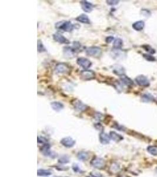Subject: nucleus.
Wrapping results in <instances>:
<instances>
[{
  "instance_id": "dca6fc26",
  "label": "nucleus",
  "mask_w": 157,
  "mask_h": 177,
  "mask_svg": "<svg viewBox=\"0 0 157 177\" xmlns=\"http://www.w3.org/2000/svg\"><path fill=\"white\" fill-rule=\"evenodd\" d=\"M76 20L77 21H79L81 23L86 24H89L91 23L90 20L89 19L88 17L86 14H81L77 18H76Z\"/></svg>"
},
{
  "instance_id": "0eeeda50",
  "label": "nucleus",
  "mask_w": 157,
  "mask_h": 177,
  "mask_svg": "<svg viewBox=\"0 0 157 177\" xmlns=\"http://www.w3.org/2000/svg\"><path fill=\"white\" fill-rule=\"evenodd\" d=\"M41 151L43 155L47 157H50L51 158H55L56 154L50 150V145L48 144H44L41 148Z\"/></svg>"
},
{
  "instance_id": "bb28decb",
  "label": "nucleus",
  "mask_w": 157,
  "mask_h": 177,
  "mask_svg": "<svg viewBox=\"0 0 157 177\" xmlns=\"http://www.w3.org/2000/svg\"><path fill=\"white\" fill-rule=\"evenodd\" d=\"M37 47H38V51L40 52V53H41V52H46V49L45 48V47L44 46L43 43L41 42V41L40 40H39L38 41V43H37Z\"/></svg>"
},
{
  "instance_id": "20e7f679",
  "label": "nucleus",
  "mask_w": 157,
  "mask_h": 177,
  "mask_svg": "<svg viewBox=\"0 0 157 177\" xmlns=\"http://www.w3.org/2000/svg\"><path fill=\"white\" fill-rule=\"evenodd\" d=\"M76 63L78 65L84 69L85 70L89 69L91 66V65H92V63H91L89 60L83 57L78 58L76 60Z\"/></svg>"
},
{
  "instance_id": "2eb2a0df",
  "label": "nucleus",
  "mask_w": 157,
  "mask_h": 177,
  "mask_svg": "<svg viewBox=\"0 0 157 177\" xmlns=\"http://www.w3.org/2000/svg\"><path fill=\"white\" fill-rule=\"evenodd\" d=\"M112 71L115 74L118 76H123L124 75L125 73V69L123 67L119 66V65H115L113 66V69H112Z\"/></svg>"
},
{
  "instance_id": "7ed1b4c3",
  "label": "nucleus",
  "mask_w": 157,
  "mask_h": 177,
  "mask_svg": "<svg viewBox=\"0 0 157 177\" xmlns=\"http://www.w3.org/2000/svg\"><path fill=\"white\" fill-rule=\"evenodd\" d=\"M91 164L94 168L97 169H102L106 166V161L101 158H95L91 162Z\"/></svg>"
},
{
  "instance_id": "f03ea898",
  "label": "nucleus",
  "mask_w": 157,
  "mask_h": 177,
  "mask_svg": "<svg viewBox=\"0 0 157 177\" xmlns=\"http://www.w3.org/2000/svg\"><path fill=\"white\" fill-rule=\"evenodd\" d=\"M85 53L87 55L94 57H99L102 54L101 49L96 46L89 47L87 48L85 50Z\"/></svg>"
},
{
  "instance_id": "412c9836",
  "label": "nucleus",
  "mask_w": 157,
  "mask_h": 177,
  "mask_svg": "<svg viewBox=\"0 0 157 177\" xmlns=\"http://www.w3.org/2000/svg\"><path fill=\"white\" fill-rule=\"evenodd\" d=\"M52 174V172L49 170L40 169L37 171V175L40 176H47Z\"/></svg>"
},
{
  "instance_id": "1a4fd4ad",
  "label": "nucleus",
  "mask_w": 157,
  "mask_h": 177,
  "mask_svg": "<svg viewBox=\"0 0 157 177\" xmlns=\"http://www.w3.org/2000/svg\"><path fill=\"white\" fill-rule=\"evenodd\" d=\"M69 70L70 69L68 66L67 65H65V63H58L55 66V71L58 73H66L69 71Z\"/></svg>"
},
{
  "instance_id": "f8f14e48",
  "label": "nucleus",
  "mask_w": 157,
  "mask_h": 177,
  "mask_svg": "<svg viewBox=\"0 0 157 177\" xmlns=\"http://www.w3.org/2000/svg\"><path fill=\"white\" fill-rule=\"evenodd\" d=\"M81 5L82 9L86 12H90L93 10V5L87 1H81Z\"/></svg>"
},
{
  "instance_id": "f257e3e1",
  "label": "nucleus",
  "mask_w": 157,
  "mask_h": 177,
  "mask_svg": "<svg viewBox=\"0 0 157 177\" xmlns=\"http://www.w3.org/2000/svg\"><path fill=\"white\" fill-rule=\"evenodd\" d=\"M75 25L72 24L71 21H62L55 24V28L63 31H71L75 28Z\"/></svg>"
},
{
  "instance_id": "6e6552de",
  "label": "nucleus",
  "mask_w": 157,
  "mask_h": 177,
  "mask_svg": "<svg viewBox=\"0 0 157 177\" xmlns=\"http://www.w3.org/2000/svg\"><path fill=\"white\" fill-rule=\"evenodd\" d=\"M61 144L66 148H71L75 144V141L71 137L64 138L60 141Z\"/></svg>"
},
{
  "instance_id": "2f4dec72",
  "label": "nucleus",
  "mask_w": 157,
  "mask_h": 177,
  "mask_svg": "<svg viewBox=\"0 0 157 177\" xmlns=\"http://www.w3.org/2000/svg\"><path fill=\"white\" fill-rule=\"evenodd\" d=\"M107 3L110 5H116L119 3V1H116V0H109V1H107Z\"/></svg>"
},
{
  "instance_id": "7c9ffc66",
  "label": "nucleus",
  "mask_w": 157,
  "mask_h": 177,
  "mask_svg": "<svg viewBox=\"0 0 157 177\" xmlns=\"http://www.w3.org/2000/svg\"><path fill=\"white\" fill-rule=\"evenodd\" d=\"M143 57H144L148 61H155V58L152 56V55H150V54H143Z\"/></svg>"
},
{
  "instance_id": "4be33fe9",
  "label": "nucleus",
  "mask_w": 157,
  "mask_h": 177,
  "mask_svg": "<svg viewBox=\"0 0 157 177\" xmlns=\"http://www.w3.org/2000/svg\"><path fill=\"white\" fill-rule=\"evenodd\" d=\"M121 80L122 82L124 84H125L127 86H132L134 84L133 81L131 79L129 78L126 76H125V75L121 76Z\"/></svg>"
},
{
  "instance_id": "393cba45",
  "label": "nucleus",
  "mask_w": 157,
  "mask_h": 177,
  "mask_svg": "<svg viewBox=\"0 0 157 177\" xmlns=\"http://www.w3.org/2000/svg\"><path fill=\"white\" fill-rule=\"evenodd\" d=\"M148 152L152 155H157V146H150L147 148Z\"/></svg>"
},
{
  "instance_id": "f3484780",
  "label": "nucleus",
  "mask_w": 157,
  "mask_h": 177,
  "mask_svg": "<svg viewBox=\"0 0 157 177\" xmlns=\"http://www.w3.org/2000/svg\"><path fill=\"white\" fill-rule=\"evenodd\" d=\"M110 136L111 138V140H113L115 142H119L123 140V137L121 135L113 131L110 132Z\"/></svg>"
},
{
  "instance_id": "4468645a",
  "label": "nucleus",
  "mask_w": 157,
  "mask_h": 177,
  "mask_svg": "<svg viewBox=\"0 0 157 177\" xmlns=\"http://www.w3.org/2000/svg\"><path fill=\"white\" fill-rule=\"evenodd\" d=\"M74 107L76 110H77L78 111H80V112H83L87 108V106L84 104L81 101H80V100H78L76 101V102H75Z\"/></svg>"
},
{
  "instance_id": "b1692460",
  "label": "nucleus",
  "mask_w": 157,
  "mask_h": 177,
  "mask_svg": "<svg viewBox=\"0 0 157 177\" xmlns=\"http://www.w3.org/2000/svg\"><path fill=\"white\" fill-rule=\"evenodd\" d=\"M123 44V42L121 39H116L114 42V47L117 50L120 49Z\"/></svg>"
},
{
  "instance_id": "39448f33",
  "label": "nucleus",
  "mask_w": 157,
  "mask_h": 177,
  "mask_svg": "<svg viewBox=\"0 0 157 177\" xmlns=\"http://www.w3.org/2000/svg\"><path fill=\"white\" fill-rule=\"evenodd\" d=\"M81 78L84 80L94 79L95 77V73L92 70H84L81 72Z\"/></svg>"
},
{
  "instance_id": "9b49d317",
  "label": "nucleus",
  "mask_w": 157,
  "mask_h": 177,
  "mask_svg": "<svg viewBox=\"0 0 157 177\" xmlns=\"http://www.w3.org/2000/svg\"><path fill=\"white\" fill-rule=\"evenodd\" d=\"M54 40L60 44H69L70 42L67 39L60 33H55L53 35Z\"/></svg>"
},
{
  "instance_id": "f704fd0d",
  "label": "nucleus",
  "mask_w": 157,
  "mask_h": 177,
  "mask_svg": "<svg viewBox=\"0 0 157 177\" xmlns=\"http://www.w3.org/2000/svg\"><path fill=\"white\" fill-rule=\"evenodd\" d=\"M87 177H91V176H87Z\"/></svg>"
},
{
  "instance_id": "cd10ccee",
  "label": "nucleus",
  "mask_w": 157,
  "mask_h": 177,
  "mask_svg": "<svg viewBox=\"0 0 157 177\" xmlns=\"http://www.w3.org/2000/svg\"><path fill=\"white\" fill-rule=\"evenodd\" d=\"M142 47H143V48H144L145 50H146V51H147V52H148V53H151V54H152L155 53V50L153 49V48H152L150 46H149V45H145V46H143Z\"/></svg>"
},
{
  "instance_id": "423d86ee",
  "label": "nucleus",
  "mask_w": 157,
  "mask_h": 177,
  "mask_svg": "<svg viewBox=\"0 0 157 177\" xmlns=\"http://www.w3.org/2000/svg\"><path fill=\"white\" fill-rule=\"evenodd\" d=\"M137 83L142 87H148L150 86V81L147 77L143 75H139L135 79Z\"/></svg>"
},
{
  "instance_id": "5701e85b",
  "label": "nucleus",
  "mask_w": 157,
  "mask_h": 177,
  "mask_svg": "<svg viewBox=\"0 0 157 177\" xmlns=\"http://www.w3.org/2000/svg\"><path fill=\"white\" fill-rule=\"evenodd\" d=\"M142 100L143 102H150L154 100V97L150 93H145L142 96Z\"/></svg>"
},
{
  "instance_id": "ddd939ff",
  "label": "nucleus",
  "mask_w": 157,
  "mask_h": 177,
  "mask_svg": "<svg viewBox=\"0 0 157 177\" xmlns=\"http://www.w3.org/2000/svg\"><path fill=\"white\" fill-rule=\"evenodd\" d=\"M99 138V141L102 144H105V145L109 144L111 140V138L110 135H108L107 133H105L104 132L100 133Z\"/></svg>"
},
{
  "instance_id": "a211bd4d",
  "label": "nucleus",
  "mask_w": 157,
  "mask_h": 177,
  "mask_svg": "<svg viewBox=\"0 0 157 177\" xmlns=\"http://www.w3.org/2000/svg\"><path fill=\"white\" fill-rule=\"evenodd\" d=\"M145 26V23L143 21H136L133 24V29L136 31H141Z\"/></svg>"
},
{
  "instance_id": "c85d7f7f",
  "label": "nucleus",
  "mask_w": 157,
  "mask_h": 177,
  "mask_svg": "<svg viewBox=\"0 0 157 177\" xmlns=\"http://www.w3.org/2000/svg\"><path fill=\"white\" fill-rule=\"evenodd\" d=\"M37 141L38 143L41 144H48V140L47 139L45 138V137L43 136H38Z\"/></svg>"
},
{
  "instance_id": "aec40b11",
  "label": "nucleus",
  "mask_w": 157,
  "mask_h": 177,
  "mask_svg": "<svg viewBox=\"0 0 157 177\" xmlns=\"http://www.w3.org/2000/svg\"><path fill=\"white\" fill-rule=\"evenodd\" d=\"M89 157V154L85 151H81L77 155L78 159L80 161H87Z\"/></svg>"
},
{
  "instance_id": "6ab92c4d",
  "label": "nucleus",
  "mask_w": 157,
  "mask_h": 177,
  "mask_svg": "<svg viewBox=\"0 0 157 177\" xmlns=\"http://www.w3.org/2000/svg\"><path fill=\"white\" fill-rule=\"evenodd\" d=\"M51 106L52 109H54L55 111L59 112L63 109L64 105L62 103L59 102H53L51 103Z\"/></svg>"
},
{
  "instance_id": "a878e982",
  "label": "nucleus",
  "mask_w": 157,
  "mask_h": 177,
  "mask_svg": "<svg viewBox=\"0 0 157 177\" xmlns=\"http://www.w3.org/2000/svg\"><path fill=\"white\" fill-rule=\"evenodd\" d=\"M70 161V158L67 155H62L61 156L59 159H58V162L61 164H65L67 163Z\"/></svg>"
},
{
  "instance_id": "72a5a7b5",
  "label": "nucleus",
  "mask_w": 157,
  "mask_h": 177,
  "mask_svg": "<svg viewBox=\"0 0 157 177\" xmlns=\"http://www.w3.org/2000/svg\"><path fill=\"white\" fill-rule=\"evenodd\" d=\"M114 40V38L113 37H112V36H109V37H107V39H106V42H107V43H111Z\"/></svg>"
},
{
  "instance_id": "9d476101",
  "label": "nucleus",
  "mask_w": 157,
  "mask_h": 177,
  "mask_svg": "<svg viewBox=\"0 0 157 177\" xmlns=\"http://www.w3.org/2000/svg\"><path fill=\"white\" fill-rule=\"evenodd\" d=\"M76 51V50L74 48L65 47L64 48V55L67 58H72L75 56Z\"/></svg>"
},
{
  "instance_id": "c756f323",
  "label": "nucleus",
  "mask_w": 157,
  "mask_h": 177,
  "mask_svg": "<svg viewBox=\"0 0 157 177\" xmlns=\"http://www.w3.org/2000/svg\"><path fill=\"white\" fill-rule=\"evenodd\" d=\"M72 170H74V171L75 172H76V173H82L83 171L81 170V168H80V167L78 166V165H77V164H73L72 165Z\"/></svg>"
},
{
  "instance_id": "473e14b6",
  "label": "nucleus",
  "mask_w": 157,
  "mask_h": 177,
  "mask_svg": "<svg viewBox=\"0 0 157 177\" xmlns=\"http://www.w3.org/2000/svg\"><path fill=\"white\" fill-rule=\"evenodd\" d=\"M91 177H104L102 174L97 172H92L91 174Z\"/></svg>"
}]
</instances>
